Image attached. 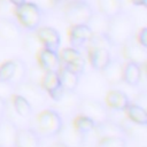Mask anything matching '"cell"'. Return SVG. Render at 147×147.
Instances as JSON below:
<instances>
[{"label":"cell","instance_id":"obj_1","mask_svg":"<svg viewBox=\"0 0 147 147\" xmlns=\"http://www.w3.org/2000/svg\"><path fill=\"white\" fill-rule=\"evenodd\" d=\"M136 32V20L129 11H119L115 16L108 18L106 33L114 46H122L132 38Z\"/></svg>","mask_w":147,"mask_h":147},{"label":"cell","instance_id":"obj_2","mask_svg":"<svg viewBox=\"0 0 147 147\" xmlns=\"http://www.w3.org/2000/svg\"><path fill=\"white\" fill-rule=\"evenodd\" d=\"M44 13L32 1H26L20 7H14L13 16L18 25L26 32H36L40 26Z\"/></svg>","mask_w":147,"mask_h":147},{"label":"cell","instance_id":"obj_3","mask_svg":"<svg viewBox=\"0 0 147 147\" xmlns=\"http://www.w3.org/2000/svg\"><path fill=\"white\" fill-rule=\"evenodd\" d=\"M34 124L36 126L33 129L38 132L40 137L53 138L56 137L60 132L63 124V118L54 109L48 108L39 111L36 115Z\"/></svg>","mask_w":147,"mask_h":147},{"label":"cell","instance_id":"obj_4","mask_svg":"<svg viewBox=\"0 0 147 147\" xmlns=\"http://www.w3.org/2000/svg\"><path fill=\"white\" fill-rule=\"evenodd\" d=\"M93 11L92 6L84 0H72L63 8L64 18L70 25L87 24Z\"/></svg>","mask_w":147,"mask_h":147},{"label":"cell","instance_id":"obj_5","mask_svg":"<svg viewBox=\"0 0 147 147\" xmlns=\"http://www.w3.org/2000/svg\"><path fill=\"white\" fill-rule=\"evenodd\" d=\"M77 111L92 119L95 125L110 118V110L107 106L91 96H82Z\"/></svg>","mask_w":147,"mask_h":147},{"label":"cell","instance_id":"obj_6","mask_svg":"<svg viewBox=\"0 0 147 147\" xmlns=\"http://www.w3.org/2000/svg\"><path fill=\"white\" fill-rule=\"evenodd\" d=\"M14 93L23 96L32 106V108L40 107L46 102L45 91L40 86L34 85L26 79L14 86Z\"/></svg>","mask_w":147,"mask_h":147},{"label":"cell","instance_id":"obj_7","mask_svg":"<svg viewBox=\"0 0 147 147\" xmlns=\"http://www.w3.org/2000/svg\"><path fill=\"white\" fill-rule=\"evenodd\" d=\"M82 95L76 91H64L61 98L56 101H53L52 109H54L62 118L70 117L78 110Z\"/></svg>","mask_w":147,"mask_h":147},{"label":"cell","instance_id":"obj_8","mask_svg":"<svg viewBox=\"0 0 147 147\" xmlns=\"http://www.w3.org/2000/svg\"><path fill=\"white\" fill-rule=\"evenodd\" d=\"M122 55L126 62L136 63L140 67L146 65L147 62V48L140 46L134 38L122 45Z\"/></svg>","mask_w":147,"mask_h":147},{"label":"cell","instance_id":"obj_9","mask_svg":"<svg viewBox=\"0 0 147 147\" xmlns=\"http://www.w3.org/2000/svg\"><path fill=\"white\" fill-rule=\"evenodd\" d=\"M22 34V28L13 17H0V42L14 44Z\"/></svg>","mask_w":147,"mask_h":147},{"label":"cell","instance_id":"obj_10","mask_svg":"<svg viewBox=\"0 0 147 147\" xmlns=\"http://www.w3.org/2000/svg\"><path fill=\"white\" fill-rule=\"evenodd\" d=\"M18 126L8 116H0V147H15Z\"/></svg>","mask_w":147,"mask_h":147},{"label":"cell","instance_id":"obj_11","mask_svg":"<svg viewBox=\"0 0 147 147\" xmlns=\"http://www.w3.org/2000/svg\"><path fill=\"white\" fill-rule=\"evenodd\" d=\"M57 141L62 142L67 147H82L85 141V137L79 134L72 126L71 119L63 121L62 127L56 136Z\"/></svg>","mask_w":147,"mask_h":147},{"label":"cell","instance_id":"obj_12","mask_svg":"<svg viewBox=\"0 0 147 147\" xmlns=\"http://www.w3.org/2000/svg\"><path fill=\"white\" fill-rule=\"evenodd\" d=\"M40 87L48 94V96L53 101L59 100L64 92L63 87L61 86L57 71H45L40 83Z\"/></svg>","mask_w":147,"mask_h":147},{"label":"cell","instance_id":"obj_13","mask_svg":"<svg viewBox=\"0 0 147 147\" xmlns=\"http://www.w3.org/2000/svg\"><path fill=\"white\" fill-rule=\"evenodd\" d=\"M36 36L42 47L54 52H59L61 45V36L56 29L52 26H39L36 30Z\"/></svg>","mask_w":147,"mask_h":147},{"label":"cell","instance_id":"obj_14","mask_svg":"<svg viewBox=\"0 0 147 147\" xmlns=\"http://www.w3.org/2000/svg\"><path fill=\"white\" fill-rule=\"evenodd\" d=\"M94 134L98 139H102V138H125V133L123 127L121 126V124L111 118L99 123L94 126ZM126 139V138H125Z\"/></svg>","mask_w":147,"mask_h":147},{"label":"cell","instance_id":"obj_15","mask_svg":"<svg viewBox=\"0 0 147 147\" xmlns=\"http://www.w3.org/2000/svg\"><path fill=\"white\" fill-rule=\"evenodd\" d=\"M93 32L88 28L87 24H78V25H70L68 30L69 42L72 48H80L83 45L87 44L90 38L92 37Z\"/></svg>","mask_w":147,"mask_h":147},{"label":"cell","instance_id":"obj_16","mask_svg":"<svg viewBox=\"0 0 147 147\" xmlns=\"http://www.w3.org/2000/svg\"><path fill=\"white\" fill-rule=\"evenodd\" d=\"M36 59L37 64L44 71H57L61 65L57 52L51 51L45 47H41L39 49V52L36 54Z\"/></svg>","mask_w":147,"mask_h":147},{"label":"cell","instance_id":"obj_17","mask_svg":"<svg viewBox=\"0 0 147 147\" xmlns=\"http://www.w3.org/2000/svg\"><path fill=\"white\" fill-rule=\"evenodd\" d=\"M124 130L125 138H130L132 141H134L138 145L145 146L146 144V138H147V131H146V125H138L134 123H131L126 118L122 119L118 122Z\"/></svg>","mask_w":147,"mask_h":147},{"label":"cell","instance_id":"obj_18","mask_svg":"<svg viewBox=\"0 0 147 147\" xmlns=\"http://www.w3.org/2000/svg\"><path fill=\"white\" fill-rule=\"evenodd\" d=\"M105 80L108 85L114 86L119 83H122V76H123V62L119 60V57H111L109 63L106 65V68L101 71Z\"/></svg>","mask_w":147,"mask_h":147},{"label":"cell","instance_id":"obj_19","mask_svg":"<svg viewBox=\"0 0 147 147\" xmlns=\"http://www.w3.org/2000/svg\"><path fill=\"white\" fill-rule=\"evenodd\" d=\"M105 103L111 111H123L129 103H131L127 94L119 90H110L105 96Z\"/></svg>","mask_w":147,"mask_h":147},{"label":"cell","instance_id":"obj_20","mask_svg":"<svg viewBox=\"0 0 147 147\" xmlns=\"http://www.w3.org/2000/svg\"><path fill=\"white\" fill-rule=\"evenodd\" d=\"M41 137L33 127L18 129L15 147H40Z\"/></svg>","mask_w":147,"mask_h":147},{"label":"cell","instance_id":"obj_21","mask_svg":"<svg viewBox=\"0 0 147 147\" xmlns=\"http://www.w3.org/2000/svg\"><path fill=\"white\" fill-rule=\"evenodd\" d=\"M144 67H140L132 62H125L123 64V76L122 82L126 83L129 86H138L141 82V77L144 71Z\"/></svg>","mask_w":147,"mask_h":147},{"label":"cell","instance_id":"obj_22","mask_svg":"<svg viewBox=\"0 0 147 147\" xmlns=\"http://www.w3.org/2000/svg\"><path fill=\"white\" fill-rule=\"evenodd\" d=\"M87 57H88V62H90L91 67L94 70L102 71L106 68V65L109 63V61L111 59V54H110V51H108V49L87 48Z\"/></svg>","mask_w":147,"mask_h":147},{"label":"cell","instance_id":"obj_23","mask_svg":"<svg viewBox=\"0 0 147 147\" xmlns=\"http://www.w3.org/2000/svg\"><path fill=\"white\" fill-rule=\"evenodd\" d=\"M59 78L61 82V86L63 87L64 91H76L78 83H79V76L70 71L64 64L61 63L59 70Z\"/></svg>","mask_w":147,"mask_h":147},{"label":"cell","instance_id":"obj_24","mask_svg":"<svg viewBox=\"0 0 147 147\" xmlns=\"http://www.w3.org/2000/svg\"><path fill=\"white\" fill-rule=\"evenodd\" d=\"M9 101H10L11 107H13V109L16 113L17 116L28 119V118H30L33 115V108H32V106L23 96L13 93V95L9 99Z\"/></svg>","mask_w":147,"mask_h":147},{"label":"cell","instance_id":"obj_25","mask_svg":"<svg viewBox=\"0 0 147 147\" xmlns=\"http://www.w3.org/2000/svg\"><path fill=\"white\" fill-rule=\"evenodd\" d=\"M123 111L125 114V118L131 123L138 125H147V111L144 108L131 102Z\"/></svg>","mask_w":147,"mask_h":147},{"label":"cell","instance_id":"obj_26","mask_svg":"<svg viewBox=\"0 0 147 147\" xmlns=\"http://www.w3.org/2000/svg\"><path fill=\"white\" fill-rule=\"evenodd\" d=\"M98 11H100L106 17L110 18L123 10L122 0H96Z\"/></svg>","mask_w":147,"mask_h":147},{"label":"cell","instance_id":"obj_27","mask_svg":"<svg viewBox=\"0 0 147 147\" xmlns=\"http://www.w3.org/2000/svg\"><path fill=\"white\" fill-rule=\"evenodd\" d=\"M71 123H72V126L75 127V130L83 137H86L88 133H91L95 126V123L92 119H90L88 117H86L82 114L76 115L71 119Z\"/></svg>","mask_w":147,"mask_h":147},{"label":"cell","instance_id":"obj_28","mask_svg":"<svg viewBox=\"0 0 147 147\" xmlns=\"http://www.w3.org/2000/svg\"><path fill=\"white\" fill-rule=\"evenodd\" d=\"M113 47L107 33L105 32H95L92 34V37L90 38V40L87 41V48L91 49H95V48H100V49H108L110 51V48Z\"/></svg>","mask_w":147,"mask_h":147},{"label":"cell","instance_id":"obj_29","mask_svg":"<svg viewBox=\"0 0 147 147\" xmlns=\"http://www.w3.org/2000/svg\"><path fill=\"white\" fill-rule=\"evenodd\" d=\"M22 47L26 53L36 56V54L39 52V49L42 46L39 39L37 38L36 32H26V34L23 37V40H22Z\"/></svg>","mask_w":147,"mask_h":147},{"label":"cell","instance_id":"obj_30","mask_svg":"<svg viewBox=\"0 0 147 147\" xmlns=\"http://www.w3.org/2000/svg\"><path fill=\"white\" fill-rule=\"evenodd\" d=\"M14 64H15V68H14V74H13V77L10 79V84L13 86L22 83L23 80H25L26 78V71H28V65L26 63L20 59V57H14Z\"/></svg>","mask_w":147,"mask_h":147},{"label":"cell","instance_id":"obj_31","mask_svg":"<svg viewBox=\"0 0 147 147\" xmlns=\"http://www.w3.org/2000/svg\"><path fill=\"white\" fill-rule=\"evenodd\" d=\"M87 25L92 30L93 33H95V32H105L106 33L107 25H108V17L102 15L100 11H93Z\"/></svg>","mask_w":147,"mask_h":147},{"label":"cell","instance_id":"obj_32","mask_svg":"<svg viewBox=\"0 0 147 147\" xmlns=\"http://www.w3.org/2000/svg\"><path fill=\"white\" fill-rule=\"evenodd\" d=\"M57 54H59V59H60L62 64H69L72 61H75L82 56L80 52L76 48H72V47H64Z\"/></svg>","mask_w":147,"mask_h":147},{"label":"cell","instance_id":"obj_33","mask_svg":"<svg viewBox=\"0 0 147 147\" xmlns=\"http://www.w3.org/2000/svg\"><path fill=\"white\" fill-rule=\"evenodd\" d=\"M45 71L38 65V64H33L31 65L30 68H28V71H26V80H29L30 83L34 84V85H38L40 86V83H41V79H42V76H44Z\"/></svg>","mask_w":147,"mask_h":147},{"label":"cell","instance_id":"obj_34","mask_svg":"<svg viewBox=\"0 0 147 147\" xmlns=\"http://www.w3.org/2000/svg\"><path fill=\"white\" fill-rule=\"evenodd\" d=\"M14 68H15V64H14L13 59L3 61L0 64V80L1 82H10L13 74H14Z\"/></svg>","mask_w":147,"mask_h":147},{"label":"cell","instance_id":"obj_35","mask_svg":"<svg viewBox=\"0 0 147 147\" xmlns=\"http://www.w3.org/2000/svg\"><path fill=\"white\" fill-rule=\"evenodd\" d=\"M96 147H126V139L119 137L98 139Z\"/></svg>","mask_w":147,"mask_h":147},{"label":"cell","instance_id":"obj_36","mask_svg":"<svg viewBox=\"0 0 147 147\" xmlns=\"http://www.w3.org/2000/svg\"><path fill=\"white\" fill-rule=\"evenodd\" d=\"M64 65H65L70 71H72L74 74L80 76V75L84 72V69H85V60H84L83 56H80V57H78L77 60L72 61L71 63L64 64Z\"/></svg>","mask_w":147,"mask_h":147},{"label":"cell","instance_id":"obj_37","mask_svg":"<svg viewBox=\"0 0 147 147\" xmlns=\"http://www.w3.org/2000/svg\"><path fill=\"white\" fill-rule=\"evenodd\" d=\"M14 93V86L9 82L0 80V98L5 101H8Z\"/></svg>","mask_w":147,"mask_h":147},{"label":"cell","instance_id":"obj_38","mask_svg":"<svg viewBox=\"0 0 147 147\" xmlns=\"http://www.w3.org/2000/svg\"><path fill=\"white\" fill-rule=\"evenodd\" d=\"M32 2H34L42 13H47V11L53 10L60 1L59 0H33Z\"/></svg>","mask_w":147,"mask_h":147},{"label":"cell","instance_id":"obj_39","mask_svg":"<svg viewBox=\"0 0 147 147\" xmlns=\"http://www.w3.org/2000/svg\"><path fill=\"white\" fill-rule=\"evenodd\" d=\"M14 7L8 0H0V17H11Z\"/></svg>","mask_w":147,"mask_h":147},{"label":"cell","instance_id":"obj_40","mask_svg":"<svg viewBox=\"0 0 147 147\" xmlns=\"http://www.w3.org/2000/svg\"><path fill=\"white\" fill-rule=\"evenodd\" d=\"M136 41L142 46L144 48H147V28L146 26H142L137 33H136V37H134Z\"/></svg>","mask_w":147,"mask_h":147},{"label":"cell","instance_id":"obj_41","mask_svg":"<svg viewBox=\"0 0 147 147\" xmlns=\"http://www.w3.org/2000/svg\"><path fill=\"white\" fill-rule=\"evenodd\" d=\"M132 103H134V105H137V106H139V107H141V108H144L146 110L147 109V94H146V92L138 93L134 96Z\"/></svg>","mask_w":147,"mask_h":147},{"label":"cell","instance_id":"obj_42","mask_svg":"<svg viewBox=\"0 0 147 147\" xmlns=\"http://www.w3.org/2000/svg\"><path fill=\"white\" fill-rule=\"evenodd\" d=\"M129 2L136 7H147V0H129Z\"/></svg>","mask_w":147,"mask_h":147},{"label":"cell","instance_id":"obj_43","mask_svg":"<svg viewBox=\"0 0 147 147\" xmlns=\"http://www.w3.org/2000/svg\"><path fill=\"white\" fill-rule=\"evenodd\" d=\"M13 7H20L26 2V0H8Z\"/></svg>","mask_w":147,"mask_h":147},{"label":"cell","instance_id":"obj_44","mask_svg":"<svg viewBox=\"0 0 147 147\" xmlns=\"http://www.w3.org/2000/svg\"><path fill=\"white\" fill-rule=\"evenodd\" d=\"M6 102L7 101H5V100H2L1 98H0V116L3 114V111H5V107H6Z\"/></svg>","mask_w":147,"mask_h":147},{"label":"cell","instance_id":"obj_45","mask_svg":"<svg viewBox=\"0 0 147 147\" xmlns=\"http://www.w3.org/2000/svg\"><path fill=\"white\" fill-rule=\"evenodd\" d=\"M51 147H67L65 145H63L62 142H59V141H56V142H54Z\"/></svg>","mask_w":147,"mask_h":147},{"label":"cell","instance_id":"obj_46","mask_svg":"<svg viewBox=\"0 0 147 147\" xmlns=\"http://www.w3.org/2000/svg\"><path fill=\"white\" fill-rule=\"evenodd\" d=\"M122 2H123V5H124V2H129V0H122Z\"/></svg>","mask_w":147,"mask_h":147}]
</instances>
